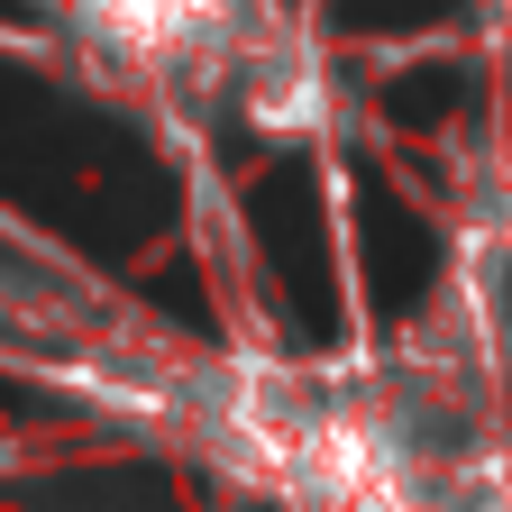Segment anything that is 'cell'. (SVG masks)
<instances>
[{
	"mask_svg": "<svg viewBox=\"0 0 512 512\" xmlns=\"http://www.w3.org/2000/svg\"><path fill=\"white\" fill-rule=\"evenodd\" d=\"M92 10H101L119 37H138V46H174L183 28L211 19V0H92Z\"/></svg>",
	"mask_w": 512,
	"mask_h": 512,
	"instance_id": "6da1fadb",
	"label": "cell"
}]
</instances>
